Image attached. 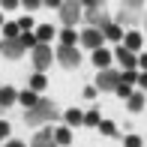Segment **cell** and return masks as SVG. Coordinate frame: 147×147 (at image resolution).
<instances>
[{
	"instance_id": "1",
	"label": "cell",
	"mask_w": 147,
	"mask_h": 147,
	"mask_svg": "<svg viewBox=\"0 0 147 147\" xmlns=\"http://www.w3.org/2000/svg\"><path fill=\"white\" fill-rule=\"evenodd\" d=\"M57 117H60L57 105L48 102V99H39V105H36V108H30L24 120H27V126H39V123H48V120H57Z\"/></svg>"
},
{
	"instance_id": "2",
	"label": "cell",
	"mask_w": 147,
	"mask_h": 147,
	"mask_svg": "<svg viewBox=\"0 0 147 147\" xmlns=\"http://www.w3.org/2000/svg\"><path fill=\"white\" fill-rule=\"evenodd\" d=\"M84 6H90V9H87V21L93 24V30H102L105 24H108V15H105V3H96V0H87Z\"/></svg>"
},
{
	"instance_id": "3",
	"label": "cell",
	"mask_w": 147,
	"mask_h": 147,
	"mask_svg": "<svg viewBox=\"0 0 147 147\" xmlns=\"http://www.w3.org/2000/svg\"><path fill=\"white\" fill-rule=\"evenodd\" d=\"M51 60H54V51L48 45H36L33 48V66H36V72H45L51 66Z\"/></svg>"
},
{
	"instance_id": "4",
	"label": "cell",
	"mask_w": 147,
	"mask_h": 147,
	"mask_svg": "<svg viewBox=\"0 0 147 147\" xmlns=\"http://www.w3.org/2000/svg\"><path fill=\"white\" fill-rule=\"evenodd\" d=\"M117 84H120V72L114 69H102L96 75V90H117Z\"/></svg>"
},
{
	"instance_id": "5",
	"label": "cell",
	"mask_w": 147,
	"mask_h": 147,
	"mask_svg": "<svg viewBox=\"0 0 147 147\" xmlns=\"http://www.w3.org/2000/svg\"><path fill=\"white\" fill-rule=\"evenodd\" d=\"M57 60L66 66V69H75V66L81 63V54H78L75 48H66V45H60V51H57Z\"/></svg>"
},
{
	"instance_id": "6",
	"label": "cell",
	"mask_w": 147,
	"mask_h": 147,
	"mask_svg": "<svg viewBox=\"0 0 147 147\" xmlns=\"http://www.w3.org/2000/svg\"><path fill=\"white\" fill-rule=\"evenodd\" d=\"M78 6H81V3H63V6H60V18H63L66 27H72V24L81 18V9H78Z\"/></svg>"
},
{
	"instance_id": "7",
	"label": "cell",
	"mask_w": 147,
	"mask_h": 147,
	"mask_svg": "<svg viewBox=\"0 0 147 147\" xmlns=\"http://www.w3.org/2000/svg\"><path fill=\"white\" fill-rule=\"evenodd\" d=\"M102 39H105V36H102L99 30H84V33H81V42L87 45L90 51H99V48H102Z\"/></svg>"
},
{
	"instance_id": "8",
	"label": "cell",
	"mask_w": 147,
	"mask_h": 147,
	"mask_svg": "<svg viewBox=\"0 0 147 147\" xmlns=\"http://www.w3.org/2000/svg\"><path fill=\"white\" fill-rule=\"evenodd\" d=\"M114 57L120 60V66H123V72H129V69H135V66H138L135 54H132V51H126V48H117V51H114Z\"/></svg>"
},
{
	"instance_id": "9",
	"label": "cell",
	"mask_w": 147,
	"mask_h": 147,
	"mask_svg": "<svg viewBox=\"0 0 147 147\" xmlns=\"http://www.w3.org/2000/svg\"><path fill=\"white\" fill-rule=\"evenodd\" d=\"M30 147H54V132H51V129L36 132V138H33V144H30Z\"/></svg>"
},
{
	"instance_id": "10",
	"label": "cell",
	"mask_w": 147,
	"mask_h": 147,
	"mask_svg": "<svg viewBox=\"0 0 147 147\" xmlns=\"http://www.w3.org/2000/svg\"><path fill=\"white\" fill-rule=\"evenodd\" d=\"M141 42H144L141 33H135V30H129V33L123 36V48H126V51H138V48H141Z\"/></svg>"
},
{
	"instance_id": "11",
	"label": "cell",
	"mask_w": 147,
	"mask_h": 147,
	"mask_svg": "<svg viewBox=\"0 0 147 147\" xmlns=\"http://www.w3.org/2000/svg\"><path fill=\"white\" fill-rule=\"evenodd\" d=\"M0 51H3L6 57H21V54H24V45L18 42V39H9V42H3V48H0Z\"/></svg>"
},
{
	"instance_id": "12",
	"label": "cell",
	"mask_w": 147,
	"mask_h": 147,
	"mask_svg": "<svg viewBox=\"0 0 147 147\" xmlns=\"http://www.w3.org/2000/svg\"><path fill=\"white\" fill-rule=\"evenodd\" d=\"M111 57H114V54H111V51H105V48L93 51V63H96L99 69H108V66H111Z\"/></svg>"
},
{
	"instance_id": "13",
	"label": "cell",
	"mask_w": 147,
	"mask_h": 147,
	"mask_svg": "<svg viewBox=\"0 0 147 147\" xmlns=\"http://www.w3.org/2000/svg\"><path fill=\"white\" fill-rule=\"evenodd\" d=\"M51 36H54V27H51V24H42V27H36V42H39V45H48V42H51Z\"/></svg>"
},
{
	"instance_id": "14",
	"label": "cell",
	"mask_w": 147,
	"mask_h": 147,
	"mask_svg": "<svg viewBox=\"0 0 147 147\" xmlns=\"http://www.w3.org/2000/svg\"><path fill=\"white\" fill-rule=\"evenodd\" d=\"M99 33H102L105 39H114V42H120V36H123V30H120V24H111V21L105 24V27L99 30Z\"/></svg>"
},
{
	"instance_id": "15",
	"label": "cell",
	"mask_w": 147,
	"mask_h": 147,
	"mask_svg": "<svg viewBox=\"0 0 147 147\" xmlns=\"http://www.w3.org/2000/svg\"><path fill=\"white\" fill-rule=\"evenodd\" d=\"M18 102V93L12 87H0V105H15Z\"/></svg>"
},
{
	"instance_id": "16",
	"label": "cell",
	"mask_w": 147,
	"mask_h": 147,
	"mask_svg": "<svg viewBox=\"0 0 147 147\" xmlns=\"http://www.w3.org/2000/svg\"><path fill=\"white\" fill-rule=\"evenodd\" d=\"M18 102H24V108H36L39 99H36V93H33V90H24V93H18Z\"/></svg>"
},
{
	"instance_id": "17",
	"label": "cell",
	"mask_w": 147,
	"mask_h": 147,
	"mask_svg": "<svg viewBox=\"0 0 147 147\" xmlns=\"http://www.w3.org/2000/svg\"><path fill=\"white\" fill-rule=\"evenodd\" d=\"M75 39H78V36H75V30H72V27H69V30H60V42H63L66 48H75Z\"/></svg>"
},
{
	"instance_id": "18",
	"label": "cell",
	"mask_w": 147,
	"mask_h": 147,
	"mask_svg": "<svg viewBox=\"0 0 147 147\" xmlns=\"http://www.w3.org/2000/svg\"><path fill=\"white\" fill-rule=\"evenodd\" d=\"M126 102H129V111H141L144 108V93H132Z\"/></svg>"
},
{
	"instance_id": "19",
	"label": "cell",
	"mask_w": 147,
	"mask_h": 147,
	"mask_svg": "<svg viewBox=\"0 0 147 147\" xmlns=\"http://www.w3.org/2000/svg\"><path fill=\"white\" fill-rule=\"evenodd\" d=\"M18 42L24 45V48H36V33H18Z\"/></svg>"
},
{
	"instance_id": "20",
	"label": "cell",
	"mask_w": 147,
	"mask_h": 147,
	"mask_svg": "<svg viewBox=\"0 0 147 147\" xmlns=\"http://www.w3.org/2000/svg\"><path fill=\"white\" fill-rule=\"evenodd\" d=\"M45 81H48V78H45V75H42V72H36V75H33V78H30V90H33V93H39V90H42V87H45Z\"/></svg>"
},
{
	"instance_id": "21",
	"label": "cell",
	"mask_w": 147,
	"mask_h": 147,
	"mask_svg": "<svg viewBox=\"0 0 147 147\" xmlns=\"http://www.w3.org/2000/svg\"><path fill=\"white\" fill-rule=\"evenodd\" d=\"M66 120H69L72 126H78V123H84V114H81V111H75V108H69V111H66Z\"/></svg>"
},
{
	"instance_id": "22",
	"label": "cell",
	"mask_w": 147,
	"mask_h": 147,
	"mask_svg": "<svg viewBox=\"0 0 147 147\" xmlns=\"http://www.w3.org/2000/svg\"><path fill=\"white\" fill-rule=\"evenodd\" d=\"M69 141H72L69 129H57V132H54V144H69Z\"/></svg>"
},
{
	"instance_id": "23",
	"label": "cell",
	"mask_w": 147,
	"mask_h": 147,
	"mask_svg": "<svg viewBox=\"0 0 147 147\" xmlns=\"http://www.w3.org/2000/svg\"><path fill=\"white\" fill-rule=\"evenodd\" d=\"M138 81V72L129 69V72H120V84H135Z\"/></svg>"
},
{
	"instance_id": "24",
	"label": "cell",
	"mask_w": 147,
	"mask_h": 147,
	"mask_svg": "<svg viewBox=\"0 0 147 147\" xmlns=\"http://www.w3.org/2000/svg\"><path fill=\"white\" fill-rule=\"evenodd\" d=\"M3 36H6V42L18 39V24H3Z\"/></svg>"
},
{
	"instance_id": "25",
	"label": "cell",
	"mask_w": 147,
	"mask_h": 147,
	"mask_svg": "<svg viewBox=\"0 0 147 147\" xmlns=\"http://www.w3.org/2000/svg\"><path fill=\"white\" fill-rule=\"evenodd\" d=\"M102 120H99V111H87L84 114V126H99Z\"/></svg>"
},
{
	"instance_id": "26",
	"label": "cell",
	"mask_w": 147,
	"mask_h": 147,
	"mask_svg": "<svg viewBox=\"0 0 147 147\" xmlns=\"http://www.w3.org/2000/svg\"><path fill=\"white\" fill-rule=\"evenodd\" d=\"M99 129H102V135H117V126L111 123V120H102V123H99Z\"/></svg>"
},
{
	"instance_id": "27",
	"label": "cell",
	"mask_w": 147,
	"mask_h": 147,
	"mask_svg": "<svg viewBox=\"0 0 147 147\" xmlns=\"http://www.w3.org/2000/svg\"><path fill=\"white\" fill-rule=\"evenodd\" d=\"M126 147H144V141H141V138H138V135H126V141H123Z\"/></svg>"
},
{
	"instance_id": "28",
	"label": "cell",
	"mask_w": 147,
	"mask_h": 147,
	"mask_svg": "<svg viewBox=\"0 0 147 147\" xmlns=\"http://www.w3.org/2000/svg\"><path fill=\"white\" fill-rule=\"evenodd\" d=\"M117 93H120L123 99H129V96H132V87H129V84H117Z\"/></svg>"
},
{
	"instance_id": "29",
	"label": "cell",
	"mask_w": 147,
	"mask_h": 147,
	"mask_svg": "<svg viewBox=\"0 0 147 147\" xmlns=\"http://www.w3.org/2000/svg\"><path fill=\"white\" fill-rule=\"evenodd\" d=\"M30 27H33V21H30L27 15H24L21 21H18V30H24V33H30Z\"/></svg>"
},
{
	"instance_id": "30",
	"label": "cell",
	"mask_w": 147,
	"mask_h": 147,
	"mask_svg": "<svg viewBox=\"0 0 147 147\" xmlns=\"http://www.w3.org/2000/svg\"><path fill=\"white\" fill-rule=\"evenodd\" d=\"M0 138H9V123L6 120H0Z\"/></svg>"
},
{
	"instance_id": "31",
	"label": "cell",
	"mask_w": 147,
	"mask_h": 147,
	"mask_svg": "<svg viewBox=\"0 0 147 147\" xmlns=\"http://www.w3.org/2000/svg\"><path fill=\"white\" fill-rule=\"evenodd\" d=\"M21 6H27V9H39V6H42V3H39V0H24Z\"/></svg>"
},
{
	"instance_id": "32",
	"label": "cell",
	"mask_w": 147,
	"mask_h": 147,
	"mask_svg": "<svg viewBox=\"0 0 147 147\" xmlns=\"http://www.w3.org/2000/svg\"><path fill=\"white\" fill-rule=\"evenodd\" d=\"M138 87L147 90V72H141V75H138Z\"/></svg>"
},
{
	"instance_id": "33",
	"label": "cell",
	"mask_w": 147,
	"mask_h": 147,
	"mask_svg": "<svg viewBox=\"0 0 147 147\" xmlns=\"http://www.w3.org/2000/svg\"><path fill=\"white\" fill-rule=\"evenodd\" d=\"M0 6H3V9H15V6H21V3H15V0H3Z\"/></svg>"
},
{
	"instance_id": "34",
	"label": "cell",
	"mask_w": 147,
	"mask_h": 147,
	"mask_svg": "<svg viewBox=\"0 0 147 147\" xmlns=\"http://www.w3.org/2000/svg\"><path fill=\"white\" fill-rule=\"evenodd\" d=\"M42 6H54V9H60V6H63V0H45Z\"/></svg>"
},
{
	"instance_id": "35",
	"label": "cell",
	"mask_w": 147,
	"mask_h": 147,
	"mask_svg": "<svg viewBox=\"0 0 147 147\" xmlns=\"http://www.w3.org/2000/svg\"><path fill=\"white\" fill-rule=\"evenodd\" d=\"M138 66H141V69L147 72V54H141V57H138Z\"/></svg>"
},
{
	"instance_id": "36",
	"label": "cell",
	"mask_w": 147,
	"mask_h": 147,
	"mask_svg": "<svg viewBox=\"0 0 147 147\" xmlns=\"http://www.w3.org/2000/svg\"><path fill=\"white\" fill-rule=\"evenodd\" d=\"M9 147H24V144L21 141H9Z\"/></svg>"
},
{
	"instance_id": "37",
	"label": "cell",
	"mask_w": 147,
	"mask_h": 147,
	"mask_svg": "<svg viewBox=\"0 0 147 147\" xmlns=\"http://www.w3.org/2000/svg\"><path fill=\"white\" fill-rule=\"evenodd\" d=\"M144 24H147V18H144Z\"/></svg>"
}]
</instances>
